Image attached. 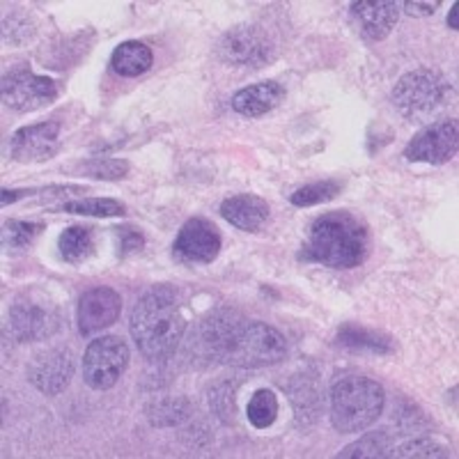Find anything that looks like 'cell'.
<instances>
[{
	"instance_id": "ba28073f",
	"label": "cell",
	"mask_w": 459,
	"mask_h": 459,
	"mask_svg": "<svg viewBox=\"0 0 459 459\" xmlns=\"http://www.w3.org/2000/svg\"><path fill=\"white\" fill-rule=\"evenodd\" d=\"M60 97V85L48 76H39L26 65L10 69L3 76V104L16 113H32L51 106Z\"/></svg>"
},
{
	"instance_id": "7402d4cb",
	"label": "cell",
	"mask_w": 459,
	"mask_h": 459,
	"mask_svg": "<svg viewBox=\"0 0 459 459\" xmlns=\"http://www.w3.org/2000/svg\"><path fill=\"white\" fill-rule=\"evenodd\" d=\"M292 404L299 425H313L322 413V395L313 379H299L292 384Z\"/></svg>"
},
{
	"instance_id": "2e32d148",
	"label": "cell",
	"mask_w": 459,
	"mask_h": 459,
	"mask_svg": "<svg viewBox=\"0 0 459 459\" xmlns=\"http://www.w3.org/2000/svg\"><path fill=\"white\" fill-rule=\"evenodd\" d=\"M221 216L244 232H260L272 216V207L260 195L237 194L221 203Z\"/></svg>"
},
{
	"instance_id": "9a60e30c",
	"label": "cell",
	"mask_w": 459,
	"mask_h": 459,
	"mask_svg": "<svg viewBox=\"0 0 459 459\" xmlns=\"http://www.w3.org/2000/svg\"><path fill=\"white\" fill-rule=\"evenodd\" d=\"M351 16L360 35L372 42L386 39L400 19V5L391 0H360L351 3Z\"/></svg>"
},
{
	"instance_id": "e0dca14e",
	"label": "cell",
	"mask_w": 459,
	"mask_h": 459,
	"mask_svg": "<svg viewBox=\"0 0 459 459\" xmlns=\"http://www.w3.org/2000/svg\"><path fill=\"white\" fill-rule=\"evenodd\" d=\"M285 101V88L278 81H262V83L241 88L232 97V108L244 117H262Z\"/></svg>"
},
{
	"instance_id": "1f68e13d",
	"label": "cell",
	"mask_w": 459,
	"mask_h": 459,
	"mask_svg": "<svg viewBox=\"0 0 459 459\" xmlns=\"http://www.w3.org/2000/svg\"><path fill=\"white\" fill-rule=\"evenodd\" d=\"M16 32H22L23 42H26V39H30L32 32H35V28L28 23V16H23V14L7 16L5 23H3V39H5V44H16Z\"/></svg>"
},
{
	"instance_id": "603a6c76",
	"label": "cell",
	"mask_w": 459,
	"mask_h": 459,
	"mask_svg": "<svg viewBox=\"0 0 459 459\" xmlns=\"http://www.w3.org/2000/svg\"><path fill=\"white\" fill-rule=\"evenodd\" d=\"M393 448V437L388 429H377V432H368L350 444L344 450H340L338 457H360V459H381V457H391Z\"/></svg>"
},
{
	"instance_id": "83f0119b",
	"label": "cell",
	"mask_w": 459,
	"mask_h": 459,
	"mask_svg": "<svg viewBox=\"0 0 459 459\" xmlns=\"http://www.w3.org/2000/svg\"><path fill=\"white\" fill-rule=\"evenodd\" d=\"M42 232L44 223H39V221L10 219L3 223V246H5L7 251H23Z\"/></svg>"
},
{
	"instance_id": "cb8c5ba5",
	"label": "cell",
	"mask_w": 459,
	"mask_h": 459,
	"mask_svg": "<svg viewBox=\"0 0 459 459\" xmlns=\"http://www.w3.org/2000/svg\"><path fill=\"white\" fill-rule=\"evenodd\" d=\"M60 212L79 216H94V219H110V216H125L126 204L115 198H79L60 204Z\"/></svg>"
},
{
	"instance_id": "5b68a950",
	"label": "cell",
	"mask_w": 459,
	"mask_h": 459,
	"mask_svg": "<svg viewBox=\"0 0 459 459\" xmlns=\"http://www.w3.org/2000/svg\"><path fill=\"white\" fill-rule=\"evenodd\" d=\"M453 97V83L438 69L420 67L400 76L391 92L393 106L411 122L429 120Z\"/></svg>"
},
{
	"instance_id": "7c38bea8",
	"label": "cell",
	"mask_w": 459,
	"mask_h": 459,
	"mask_svg": "<svg viewBox=\"0 0 459 459\" xmlns=\"http://www.w3.org/2000/svg\"><path fill=\"white\" fill-rule=\"evenodd\" d=\"M76 370V356L69 347L39 351L28 366V381L44 395H60Z\"/></svg>"
},
{
	"instance_id": "6da1fadb",
	"label": "cell",
	"mask_w": 459,
	"mask_h": 459,
	"mask_svg": "<svg viewBox=\"0 0 459 459\" xmlns=\"http://www.w3.org/2000/svg\"><path fill=\"white\" fill-rule=\"evenodd\" d=\"M191 347L212 363L246 370L276 366L287 356V340L281 331L232 310H216L200 322Z\"/></svg>"
},
{
	"instance_id": "ac0fdd59",
	"label": "cell",
	"mask_w": 459,
	"mask_h": 459,
	"mask_svg": "<svg viewBox=\"0 0 459 459\" xmlns=\"http://www.w3.org/2000/svg\"><path fill=\"white\" fill-rule=\"evenodd\" d=\"M335 340H338L340 347L356 351V354L388 356L395 351V342H393L391 335L375 329H366V326H359V324H342Z\"/></svg>"
},
{
	"instance_id": "44dd1931",
	"label": "cell",
	"mask_w": 459,
	"mask_h": 459,
	"mask_svg": "<svg viewBox=\"0 0 459 459\" xmlns=\"http://www.w3.org/2000/svg\"><path fill=\"white\" fill-rule=\"evenodd\" d=\"M152 428H178L191 416V402L186 397H159L145 409Z\"/></svg>"
},
{
	"instance_id": "5bb4252c",
	"label": "cell",
	"mask_w": 459,
	"mask_h": 459,
	"mask_svg": "<svg viewBox=\"0 0 459 459\" xmlns=\"http://www.w3.org/2000/svg\"><path fill=\"white\" fill-rule=\"evenodd\" d=\"M122 313V297L115 292L113 287H94L81 297L79 301V333L94 335L100 331L113 326Z\"/></svg>"
},
{
	"instance_id": "8992f818",
	"label": "cell",
	"mask_w": 459,
	"mask_h": 459,
	"mask_svg": "<svg viewBox=\"0 0 459 459\" xmlns=\"http://www.w3.org/2000/svg\"><path fill=\"white\" fill-rule=\"evenodd\" d=\"M216 53L223 63L232 67H264L276 57L278 47L269 32L253 23H241V26L230 28L223 32L216 44Z\"/></svg>"
},
{
	"instance_id": "d4e9b609",
	"label": "cell",
	"mask_w": 459,
	"mask_h": 459,
	"mask_svg": "<svg viewBox=\"0 0 459 459\" xmlns=\"http://www.w3.org/2000/svg\"><path fill=\"white\" fill-rule=\"evenodd\" d=\"M74 170L83 175V178L101 179V182H115V179H125L129 175L131 166L125 159H110V157H92L88 161H81L74 166Z\"/></svg>"
},
{
	"instance_id": "52a82bcc",
	"label": "cell",
	"mask_w": 459,
	"mask_h": 459,
	"mask_svg": "<svg viewBox=\"0 0 459 459\" xmlns=\"http://www.w3.org/2000/svg\"><path fill=\"white\" fill-rule=\"evenodd\" d=\"M131 351L120 335H101L83 354V379L92 391H108L129 368Z\"/></svg>"
},
{
	"instance_id": "7a4b0ae2",
	"label": "cell",
	"mask_w": 459,
	"mask_h": 459,
	"mask_svg": "<svg viewBox=\"0 0 459 459\" xmlns=\"http://www.w3.org/2000/svg\"><path fill=\"white\" fill-rule=\"evenodd\" d=\"M129 331L138 351L150 363L172 359L186 331V317L182 313L178 290H172L170 285H157L143 294L131 310Z\"/></svg>"
},
{
	"instance_id": "4dcf8cb0",
	"label": "cell",
	"mask_w": 459,
	"mask_h": 459,
	"mask_svg": "<svg viewBox=\"0 0 459 459\" xmlns=\"http://www.w3.org/2000/svg\"><path fill=\"white\" fill-rule=\"evenodd\" d=\"M113 237L117 241V255L120 257L134 255V253H141L145 248V235L141 230L131 228V225L113 228Z\"/></svg>"
},
{
	"instance_id": "f1b7e54d",
	"label": "cell",
	"mask_w": 459,
	"mask_h": 459,
	"mask_svg": "<svg viewBox=\"0 0 459 459\" xmlns=\"http://www.w3.org/2000/svg\"><path fill=\"white\" fill-rule=\"evenodd\" d=\"M391 457H425V459H437V457H448L446 446L437 444L432 438H411L407 444L393 448Z\"/></svg>"
},
{
	"instance_id": "3957f363",
	"label": "cell",
	"mask_w": 459,
	"mask_h": 459,
	"mask_svg": "<svg viewBox=\"0 0 459 459\" xmlns=\"http://www.w3.org/2000/svg\"><path fill=\"white\" fill-rule=\"evenodd\" d=\"M370 253V232L359 216L350 212H329L313 221L303 241L299 260L329 269H356Z\"/></svg>"
},
{
	"instance_id": "ffe728a7",
	"label": "cell",
	"mask_w": 459,
	"mask_h": 459,
	"mask_svg": "<svg viewBox=\"0 0 459 459\" xmlns=\"http://www.w3.org/2000/svg\"><path fill=\"white\" fill-rule=\"evenodd\" d=\"M60 257L69 264H83L97 251V232L90 225H72L57 239Z\"/></svg>"
},
{
	"instance_id": "d6986e66",
	"label": "cell",
	"mask_w": 459,
	"mask_h": 459,
	"mask_svg": "<svg viewBox=\"0 0 459 459\" xmlns=\"http://www.w3.org/2000/svg\"><path fill=\"white\" fill-rule=\"evenodd\" d=\"M152 63H154L152 48L138 39L122 42L120 47H115L113 56H110V69L125 79H136L141 74L150 72Z\"/></svg>"
},
{
	"instance_id": "836d02e7",
	"label": "cell",
	"mask_w": 459,
	"mask_h": 459,
	"mask_svg": "<svg viewBox=\"0 0 459 459\" xmlns=\"http://www.w3.org/2000/svg\"><path fill=\"white\" fill-rule=\"evenodd\" d=\"M457 16H459V5H457V3H455V5H453V10H450V14H448V26L453 28V30H459Z\"/></svg>"
},
{
	"instance_id": "30bf717a",
	"label": "cell",
	"mask_w": 459,
	"mask_h": 459,
	"mask_svg": "<svg viewBox=\"0 0 459 459\" xmlns=\"http://www.w3.org/2000/svg\"><path fill=\"white\" fill-rule=\"evenodd\" d=\"M459 147V125L455 117L438 120L428 125L411 138L404 147V159L411 163H429V166H444L455 159Z\"/></svg>"
},
{
	"instance_id": "4316f807",
	"label": "cell",
	"mask_w": 459,
	"mask_h": 459,
	"mask_svg": "<svg viewBox=\"0 0 459 459\" xmlns=\"http://www.w3.org/2000/svg\"><path fill=\"white\" fill-rule=\"evenodd\" d=\"M340 191H342V182L338 179H322V182H310L306 186L297 188L292 195H290V203L294 207H315V204L331 203L333 198H338Z\"/></svg>"
},
{
	"instance_id": "484cf974",
	"label": "cell",
	"mask_w": 459,
	"mask_h": 459,
	"mask_svg": "<svg viewBox=\"0 0 459 459\" xmlns=\"http://www.w3.org/2000/svg\"><path fill=\"white\" fill-rule=\"evenodd\" d=\"M246 416H248V423L255 429L272 428L278 418L276 393L269 391V388H260V391L253 393V397L248 400V407H246Z\"/></svg>"
},
{
	"instance_id": "4fadbf2b",
	"label": "cell",
	"mask_w": 459,
	"mask_h": 459,
	"mask_svg": "<svg viewBox=\"0 0 459 459\" xmlns=\"http://www.w3.org/2000/svg\"><path fill=\"white\" fill-rule=\"evenodd\" d=\"M60 122H39L22 126L10 138V157L16 163L48 161L60 150Z\"/></svg>"
},
{
	"instance_id": "d6a6232c",
	"label": "cell",
	"mask_w": 459,
	"mask_h": 459,
	"mask_svg": "<svg viewBox=\"0 0 459 459\" xmlns=\"http://www.w3.org/2000/svg\"><path fill=\"white\" fill-rule=\"evenodd\" d=\"M438 7H441V3H438V0H434V3H418V0H407V3H404V12H407L409 16H432Z\"/></svg>"
},
{
	"instance_id": "f546056e",
	"label": "cell",
	"mask_w": 459,
	"mask_h": 459,
	"mask_svg": "<svg viewBox=\"0 0 459 459\" xmlns=\"http://www.w3.org/2000/svg\"><path fill=\"white\" fill-rule=\"evenodd\" d=\"M209 407L214 409V413L223 423H232L235 420V386L219 384L209 393Z\"/></svg>"
},
{
	"instance_id": "9c48e42d",
	"label": "cell",
	"mask_w": 459,
	"mask_h": 459,
	"mask_svg": "<svg viewBox=\"0 0 459 459\" xmlns=\"http://www.w3.org/2000/svg\"><path fill=\"white\" fill-rule=\"evenodd\" d=\"M10 331L19 342H42L53 338L63 326L56 306L42 299H19L10 308Z\"/></svg>"
},
{
	"instance_id": "277c9868",
	"label": "cell",
	"mask_w": 459,
	"mask_h": 459,
	"mask_svg": "<svg viewBox=\"0 0 459 459\" xmlns=\"http://www.w3.org/2000/svg\"><path fill=\"white\" fill-rule=\"evenodd\" d=\"M331 423L340 434H359L379 420L386 391L379 381L359 372H342L331 384Z\"/></svg>"
},
{
	"instance_id": "8fae6325",
	"label": "cell",
	"mask_w": 459,
	"mask_h": 459,
	"mask_svg": "<svg viewBox=\"0 0 459 459\" xmlns=\"http://www.w3.org/2000/svg\"><path fill=\"white\" fill-rule=\"evenodd\" d=\"M223 248V237L209 219L194 216L179 228L172 255L184 264H212Z\"/></svg>"
}]
</instances>
